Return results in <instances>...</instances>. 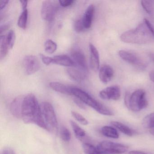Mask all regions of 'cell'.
Listing matches in <instances>:
<instances>
[{
  "instance_id": "6da1fadb",
  "label": "cell",
  "mask_w": 154,
  "mask_h": 154,
  "mask_svg": "<svg viewBox=\"0 0 154 154\" xmlns=\"http://www.w3.org/2000/svg\"><path fill=\"white\" fill-rule=\"evenodd\" d=\"M21 119L26 124H34L48 131L41 107L35 96L32 94L24 96L22 102Z\"/></svg>"
},
{
  "instance_id": "7a4b0ae2",
  "label": "cell",
  "mask_w": 154,
  "mask_h": 154,
  "mask_svg": "<svg viewBox=\"0 0 154 154\" xmlns=\"http://www.w3.org/2000/svg\"><path fill=\"white\" fill-rule=\"evenodd\" d=\"M121 40L124 43L133 44H146L154 40V37L145 22L137 27L122 33Z\"/></svg>"
},
{
  "instance_id": "3957f363",
  "label": "cell",
  "mask_w": 154,
  "mask_h": 154,
  "mask_svg": "<svg viewBox=\"0 0 154 154\" xmlns=\"http://www.w3.org/2000/svg\"><path fill=\"white\" fill-rule=\"evenodd\" d=\"M71 91L72 95H74L85 104L91 107L99 113L107 116H112L114 114L110 109L96 100L88 93L82 89L72 87Z\"/></svg>"
},
{
  "instance_id": "277c9868",
  "label": "cell",
  "mask_w": 154,
  "mask_h": 154,
  "mask_svg": "<svg viewBox=\"0 0 154 154\" xmlns=\"http://www.w3.org/2000/svg\"><path fill=\"white\" fill-rule=\"evenodd\" d=\"M125 103L127 107L132 111H140L148 105L146 92L142 89H138L131 94H127Z\"/></svg>"
},
{
  "instance_id": "5b68a950",
  "label": "cell",
  "mask_w": 154,
  "mask_h": 154,
  "mask_svg": "<svg viewBox=\"0 0 154 154\" xmlns=\"http://www.w3.org/2000/svg\"><path fill=\"white\" fill-rule=\"evenodd\" d=\"M41 108L48 131L56 130L57 127V120L53 105L50 103L44 102L41 104Z\"/></svg>"
},
{
  "instance_id": "8992f818",
  "label": "cell",
  "mask_w": 154,
  "mask_h": 154,
  "mask_svg": "<svg viewBox=\"0 0 154 154\" xmlns=\"http://www.w3.org/2000/svg\"><path fill=\"white\" fill-rule=\"evenodd\" d=\"M96 147L102 154H121L128 150L125 145L107 140L100 142Z\"/></svg>"
},
{
  "instance_id": "52a82bcc",
  "label": "cell",
  "mask_w": 154,
  "mask_h": 154,
  "mask_svg": "<svg viewBox=\"0 0 154 154\" xmlns=\"http://www.w3.org/2000/svg\"><path fill=\"white\" fill-rule=\"evenodd\" d=\"M120 57L125 62L139 69L146 68V65L142 59L135 53L127 50H121L119 52Z\"/></svg>"
},
{
  "instance_id": "ba28073f",
  "label": "cell",
  "mask_w": 154,
  "mask_h": 154,
  "mask_svg": "<svg viewBox=\"0 0 154 154\" xmlns=\"http://www.w3.org/2000/svg\"><path fill=\"white\" fill-rule=\"evenodd\" d=\"M57 3L53 1H45L43 2L41 8V16L45 21H52L57 12Z\"/></svg>"
},
{
  "instance_id": "9c48e42d",
  "label": "cell",
  "mask_w": 154,
  "mask_h": 154,
  "mask_svg": "<svg viewBox=\"0 0 154 154\" xmlns=\"http://www.w3.org/2000/svg\"><path fill=\"white\" fill-rule=\"evenodd\" d=\"M25 72L28 75L33 74L39 70L40 63L37 57L35 56H26L24 57L23 62Z\"/></svg>"
},
{
  "instance_id": "30bf717a",
  "label": "cell",
  "mask_w": 154,
  "mask_h": 154,
  "mask_svg": "<svg viewBox=\"0 0 154 154\" xmlns=\"http://www.w3.org/2000/svg\"><path fill=\"white\" fill-rule=\"evenodd\" d=\"M100 97L104 100H117L120 98V88L118 85H112L100 91Z\"/></svg>"
},
{
  "instance_id": "8fae6325",
  "label": "cell",
  "mask_w": 154,
  "mask_h": 154,
  "mask_svg": "<svg viewBox=\"0 0 154 154\" xmlns=\"http://www.w3.org/2000/svg\"><path fill=\"white\" fill-rule=\"evenodd\" d=\"M72 59L80 69L87 72L88 70L86 58L83 52L79 48H74L71 53Z\"/></svg>"
},
{
  "instance_id": "7c38bea8",
  "label": "cell",
  "mask_w": 154,
  "mask_h": 154,
  "mask_svg": "<svg viewBox=\"0 0 154 154\" xmlns=\"http://www.w3.org/2000/svg\"><path fill=\"white\" fill-rule=\"evenodd\" d=\"M90 51V66L93 71L97 72L100 68V56L98 50L92 44L89 45Z\"/></svg>"
},
{
  "instance_id": "4fadbf2b",
  "label": "cell",
  "mask_w": 154,
  "mask_h": 154,
  "mask_svg": "<svg viewBox=\"0 0 154 154\" xmlns=\"http://www.w3.org/2000/svg\"><path fill=\"white\" fill-rule=\"evenodd\" d=\"M114 74L113 69L110 66L105 65L103 66L99 72V78L102 82L106 84L112 79Z\"/></svg>"
},
{
  "instance_id": "5bb4252c",
  "label": "cell",
  "mask_w": 154,
  "mask_h": 154,
  "mask_svg": "<svg viewBox=\"0 0 154 154\" xmlns=\"http://www.w3.org/2000/svg\"><path fill=\"white\" fill-rule=\"evenodd\" d=\"M67 74L74 81L77 82H82L85 80L87 72L80 68H74L73 67L68 68L66 70Z\"/></svg>"
},
{
  "instance_id": "9a60e30c",
  "label": "cell",
  "mask_w": 154,
  "mask_h": 154,
  "mask_svg": "<svg viewBox=\"0 0 154 154\" xmlns=\"http://www.w3.org/2000/svg\"><path fill=\"white\" fill-rule=\"evenodd\" d=\"M24 97L21 96L15 98L11 104V112L14 117L18 119H21L22 102Z\"/></svg>"
},
{
  "instance_id": "2e32d148",
  "label": "cell",
  "mask_w": 154,
  "mask_h": 154,
  "mask_svg": "<svg viewBox=\"0 0 154 154\" xmlns=\"http://www.w3.org/2000/svg\"><path fill=\"white\" fill-rule=\"evenodd\" d=\"M53 63L69 67L76 66L75 62L72 58L65 55H57L53 57Z\"/></svg>"
},
{
  "instance_id": "e0dca14e",
  "label": "cell",
  "mask_w": 154,
  "mask_h": 154,
  "mask_svg": "<svg viewBox=\"0 0 154 154\" xmlns=\"http://www.w3.org/2000/svg\"><path fill=\"white\" fill-rule=\"evenodd\" d=\"M94 10L95 8L94 5H90L86 9L84 14L83 17L82 19L85 29L90 28L91 26L94 15Z\"/></svg>"
},
{
  "instance_id": "ac0fdd59",
  "label": "cell",
  "mask_w": 154,
  "mask_h": 154,
  "mask_svg": "<svg viewBox=\"0 0 154 154\" xmlns=\"http://www.w3.org/2000/svg\"><path fill=\"white\" fill-rule=\"evenodd\" d=\"M49 86L55 91L63 94L72 95L71 88L58 82H51L49 83Z\"/></svg>"
},
{
  "instance_id": "d6986e66",
  "label": "cell",
  "mask_w": 154,
  "mask_h": 154,
  "mask_svg": "<svg viewBox=\"0 0 154 154\" xmlns=\"http://www.w3.org/2000/svg\"><path fill=\"white\" fill-rule=\"evenodd\" d=\"M111 124L112 126L114 127V128H116L120 131L127 136L131 137L134 134V132L132 130H131L129 127L121 122H119L112 121L111 122Z\"/></svg>"
},
{
  "instance_id": "ffe728a7",
  "label": "cell",
  "mask_w": 154,
  "mask_h": 154,
  "mask_svg": "<svg viewBox=\"0 0 154 154\" xmlns=\"http://www.w3.org/2000/svg\"><path fill=\"white\" fill-rule=\"evenodd\" d=\"M103 135L107 137L111 138H119V134L118 131L114 128L110 126H105L101 129Z\"/></svg>"
},
{
  "instance_id": "44dd1931",
  "label": "cell",
  "mask_w": 154,
  "mask_h": 154,
  "mask_svg": "<svg viewBox=\"0 0 154 154\" xmlns=\"http://www.w3.org/2000/svg\"><path fill=\"white\" fill-rule=\"evenodd\" d=\"M9 49L7 40V36L1 35L0 37V57L2 59L5 58Z\"/></svg>"
},
{
  "instance_id": "7402d4cb",
  "label": "cell",
  "mask_w": 154,
  "mask_h": 154,
  "mask_svg": "<svg viewBox=\"0 0 154 154\" xmlns=\"http://www.w3.org/2000/svg\"><path fill=\"white\" fill-rule=\"evenodd\" d=\"M142 125L146 128H154V112L149 113L144 118Z\"/></svg>"
},
{
  "instance_id": "603a6c76",
  "label": "cell",
  "mask_w": 154,
  "mask_h": 154,
  "mask_svg": "<svg viewBox=\"0 0 154 154\" xmlns=\"http://www.w3.org/2000/svg\"><path fill=\"white\" fill-rule=\"evenodd\" d=\"M28 17V11L27 9L23 11L18 20L17 25L20 28L22 29H26L27 24Z\"/></svg>"
},
{
  "instance_id": "cb8c5ba5",
  "label": "cell",
  "mask_w": 154,
  "mask_h": 154,
  "mask_svg": "<svg viewBox=\"0 0 154 154\" xmlns=\"http://www.w3.org/2000/svg\"><path fill=\"white\" fill-rule=\"evenodd\" d=\"M71 126L75 134V136L78 138L82 139L86 135L85 131L82 129L81 127H79L75 122L71 121H70Z\"/></svg>"
},
{
  "instance_id": "d4e9b609",
  "label": "cell",
  "mask_w": 154,
  "mask_h": 154,
  "mask_svg": "<svg viewBox=\"0 0 154 154\" xmlns=\"http://www.w3.org/2000/svg\"><path fill=\"white\" fill-rule=\"evenodd\" d=\"M141 5L144 10L149 15H152L154 12V1L143 0L140 2Z\"/></svg>"
},
{
  "instance_id": "484cf974",
  "label": "cell",
  "mask_w": 154,
  "mask_h": 154,
  "mask_svg": "<svg viewBox=\"0 0 154 154\" xmlns=\"http://www.w3.org/2000/svg\"><path fill=\"white\" fill-rule=\"evenodd\" d=\"M45 51L48 54H52L57 49V45L55 42L51 39H48L45 43Z\"/></svg>"
},
{
  "instance_id": "4316f807",
  "label": "cell",
  "mask_w": 154,
  "mask_h": 154,
  "mask_svg": "<svg viewBox=\"0 0 154 154\" xmlns=\"http://www.w3.org/2000/svg\"><path fill=\"white\" fill-rule=\"evenodd\" d=\"M84 151L86 154H102L97 147L90 143H84L82 145Z\"/></svg>"
},
{
  "instance_id": "83f0119b",
  "label": "cell",
  "mask_w": 154,
  "mask_h": 154,
  "mask_svg": "<svg viewBox=\"0 0 154 154\" xmlns=\"http://www.w3.org/2000/svg\"><path fill=\"white\" fill-rule=\"evenodd\" d=\"M61 138L65 142H68L71 139V134L69 130L65 127H62L60 131Z\"/></svg>"
},
{
  "instance_id": "f1b7e54d",
  "label": "cell",
  "mask_w": 154,
  "mask_h": 154,
  "mask_svg": "<svg viewBox=\"0 0 154 154\" xmlns=\"http://www.w3.org/2000/svg\"><path fill=\"white\" fill-rule=\"evenodd\" d=\"M7 40L9 49L14 46L15 40V34L13 30H10L7 36Z\"/></svg>"
},
{
  "instance_id": "f546056e",
  "label": "cell",
  "mask_w": 154,
  "mask_h": 154,
  "mask_svg": "<svg viewBox=\"0 0 154 154\" xmlns=\"http://www.w3.org/2000/svg\"><path fill=\"white\" fill-rule=\"evenodd\" d=\"M72 115L73 117L78 121L79 122L84 125H87L88 124V121L80 113L74 111L72 112Z\"/></svg>"
},
{
  "instance_id": "4dcf8cb0",
  "label": "cell",
  "mask_w": 154,
  "mask_h": 154,
  "mask_svg": "<svg viewBox=\"0 0 154 154\" xmlns=\"http://www.w3.org/2000/svg\"><path fill=\"white\" fill-rule=\"evenodd\" d=\"M75 30L78 33H80L85 29L84 26L82 19H78L76 20L74 24Z\"/></svg>"
},
{
  "instance_id": "1f68e13d",
  "label": "cell",
  "mask_w": 154,
  "mask_h": 154,
  "mask_svg": "<svg viewBox=\"0 0 154 154\" xmlns=\"http://www.w3.org/2000/svg\"><path fill=\"white\" fill-rule=\"evenodd\" d=\"M40 56L42 62L46 65L48 66L50 65V64L53 63V57L46 56L42 54H40Z\"/></svg>"
},
{
  "instance_id": "d6a6232c",
  "label": "cell",
  "mask_w": 154,
  "mask_h": 154,
  "mask_svg": "<svg viewBox=\"0 0 154 154\" xmlns=\"http://www.w3.org/2000/svg\"><path fill=\"white\" fill-rule=\"evenodd\" d=\"M59 3L61 6L64 8L70 7L73 4L74 1L72 0H67V1H59Z\"/></svg>"
},
{
  "instance_id": "836d02e7",
  "label": "cell",
  "mask_w": 154,
  "mask_h": 154,
  "mask_svg": "<svg viewBox=\"0 0 154 154\" xmlns=\"http://www.w3.org/2000/svg\"><path fill=\"white\" fill-rule=\"evenodd\" d=\"M144 22H145V24L147 25L149 29L150 30L151 33H152V35L154 37V27L153 26V25L151 24L150 22L148 20L146 19H145L144 20Z\"/></svg>"
},
{
  "instance_id": "e575fe53",
  "label": "cell",
  "mask_w": 154,
  "mask_h": 154,
  "mask_svg": "<svg viewBox=\"0 0 154 154\" xmlns=\"http://www.w3.org/2000/svg\"><path fill=\"white\" fill-rule=\"evenodd\" d=\"M74 102L79 108L82 109H85V104L82 101L79 100V99H74Z\"/></svg>"
},
{
  "instance_id": "d590c367",
  "label": "cell",
  "mask_w": 154,
  "mask_h": 154,
  "mask_svg": "<svg viewBox=\"0 0 154 154\" xmlns=\"http://www.w3.org/2000/svg\"><path fill=\"white\" fill-rule=\"evenodd\" d=\"M1 154H16L13 149L9 148L3 149Z\"/></svg>"
},
{
  "instance_id": "8d00e7d4",
  "label": "cell",
  "mask_w": 154,
  "mask_h": 154,
  "mask_svg": "<svg viewBox=\"0 0 154 154\" xmlns=\"http://www.w3.org/2000/svg\"><path fill=\"white\" fill-rule=\"evenodd\" d=\"M8 2L9 1H2L1 2V6H0V10L2 11L8 5Z\"/></svg>"
},
{
  "instance_id": "74e56055",
  "label": "cell",
  "mask_w": 154,
  "mask_h": 154,
  "mask_svg": "<svg viewBox=\"0 0 154 154\" xmlns=\"http://www.w3.org/2000/svg\"><path fill=\"white\" fill-rule=\"evenodd\" d=\"M20 2L21 4L23 11L27 9L26 8L27 7L28 4L27 1H20Z\"/></svg>"
},
{
  "instance_id": "f35d334b",
  "label": "cell",
  "mask_w": 154,
  "mask_h": 154,
  "mask_svg": "<svg viewBox=\"0 0 154 154\" xmlns=\"http://www.w3.org/2000/svg\"><path fill=\"white\" fill-rule=\"evenodd\" d=\"M9 27V25L8 24H6V25H3L1 26V29H0V32L1 33H2L4 31H6L7 29Z\"/></svg>"
},
{
  "instance_id": "ab89813d",
  "label": "cell",
  "mask_w": 154,
  "mask_h": 154,
  "mask_svg": "<svg viewBox=\"0 0 154 154\" xmlns=\"http://www.w3.org/2000/svg\"><path fill=\"white\" fill-rule=\"evenodd\" d=\"M129 154H148L145 152H142L139 150H132V151H130L129 152Z\"/></svg>"
},
{
  "instance_id": "60d3db41",
  "label": "cell",
  "mask_w": 154,
  "mask_h": 154,
  "mask_svg": "<svg viewBox=\"0 0 154 154\" xmlns=\"http://www.w3.org/2000/svg\"><path fill=\"white\" fill-rule=\"evenodd\" d=\"M149 78L150 80L154 82V72H151L149 73Z\"/></svg>"
},
{
  "instance_id": "b9f144b4",
  "label": "cell",
  "mask_w": 154,
  "mask_h": 154,
  "mask_svg": "<svg viewBox=\"0 0 154 154\" xmlns=\"http://www.w3.org/2000/svg\"><path fill=\"white\" fill-rule=\"evenodd\" d=\"M149 132L150 134L154 136V128L150 129L149 130Z\"/></svg>"
}]
</instances>
